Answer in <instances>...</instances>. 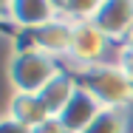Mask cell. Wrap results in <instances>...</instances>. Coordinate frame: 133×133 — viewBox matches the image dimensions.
<instances>
[{"instance_id":"9","label":"cell","mask_w":133,"mask_h":133,"mask_svg":"<svg viewBox=\"0 0 133 133\" xmlns=\"http://www.w3.org/2000/svg\"><path fill=\"white\" fill-rule=\"evenodd\" d=\"M79 88V82H77V77L74 74H68V71H59L57 77H54L37 96L43 99V105L48 108V113L51 116H59L62 113V108L71 102V96H74V91Z\"/></svg>"},{"instance_id":"6","label":"cell","mask_w":133,"mask_h":133,"mask_svg":"<svg viewBox=\"0 0 133 133\" xmlns=\"http://www.w3.org/2000/svg\"><path fill=\"white\" fill-rule=\"evenodd\" d=\"M71 40H74V23H68L65 17H57L48 26L31 31V45L54 59H62L71 54Z\"/></svg>"},{"instance_id":"12","label":"cell","mask_w":133,"mask_h":133,"mask_svg":"<svg viewBox=\"0 0 133 133\" xmlns=\"http://www.w3.org/2000/svg\"><path fill=\"white\" fill-rule=\"evenodd\" d=\"M116 62H119V68L130 77L133 82V48H125V45H119V51H116Z\"/></svg>"},{"instance_id":"14","label":"cell","mask_w":133,"mask_h":133,"mask_svg":"<svg viewBox=\"0 0 133 133\" xmlns=\"http://www.w3.org/2000/svg\"><path fill=\"white\" fill-rule=\"evenodd\" d=\"M0 133H31V130L23 128V125H17V122L9 119V116H0Z\"/></svg>"},{"instance_id":"11","label":"cell","mask_w":133,"mask_h":133,"mask_svg":"<svg viewBox=\"0 0 133 133\" xmlns=\"http://www.w3.org/2000/svg\"><path fill=\"white\" fill-rule=\"evenodd\" d=\"M99 6H102V0H65V3H59V17H65L74 26L94 23V17L99 14Z\"/></svg>"},{"instance_id":"4","label":"cell","mask_w":133,"mask_h":133,"mask_svg":"<svg viewBox=\"0 0 133 133\" xmlns=\"http://www.w3.org/2000/svg\"><path fill=\"white\" fill-rule=\"evenodd\" d=\"M94 26L105 34L110 43L125 40V34L133 26V0H102L99 14L94 17Z\"/></svg>"},{"instance_id":"13","label":"cell","mask_w":133,"mask_h":133,"mask_svg":"<svg viewBox=\"0 0 133 133\" xmlns=\"http://www.w3.org/2000/svg\"><path fill=\"white\" fill-rule=\"evenodd\" d=\"M31 133H71V130H68L62 122H59V116H48L43 125H37Z\"/></svg>"},{"instance_id":"3","label":"cell","mask_w":133,"mask_h":133,"mask_svg":"<svg viewBox=\"0 0 133 133\" xmlns=\"http://www.w3.org/2000/svg\"><path fill=\"white\" fill-rule=\"evenodd\" d=\"M108 48H110V40L94 23H79V26H74V40H71L68 59H74L77 68L96 65V62H105Z\"/></svg>"},{"instance_id":"2","label":"cell","mask_w":133,"mask_h":133,"mask_svg":"<svg viewBox=\"0 0 133 133\" xmlns=\"http://www.w3.org/2000/svg\"><path fill=\"white\" fill-rule=\"evenodd\" d=\"M57 74H59L57 59L34 45H23L9 59V82L14 94H40Z\"/></svg>"},{"instance_id":"7","label":"cell","mask_w":133,"mask_h":133,"mask_svg":"<svg viewBox=\"0 0 133 133\" xmlns=\"http://www.w3.org/2000/svg\"><path fill=\"white\" fill-rule=\"evenodd\" d=\"M9 11H11L14 26L26 28V31H37L59 17V3H54V0H11Z\"/></svg>"},{"instance_id":"8","label":"cell","mask_w":133,"mask_h":133,"mask_svg":"<svg viewBox=\"0 0 133 133\" xmlns=\"http://www.w3.org/2000/svg\"><path fill=\"white\" fill-rule=\"evenodd\" d=\"M9 119H14L17 125H23L28 130H34L37 125H43L51 113H48V108L43 105V99L37 96V94H11V99H9V113H6Z\"/></svg>"},{"instance_id":"1","label":"cell","mask_w":133,"mask_h":133,"mask_svg":"<svg viewBox=\"0 0 133 133\" xmlns=\"http://www.w3.org/2000/svg\"><path fill=\"white\" fill-rule=\"evenodd\" d=\"M77 82L82 88H88L105 108H122V110L133 108V82L119 68L116 59L77 68Z\"/></svg>"},{"instance_id":"10","label":"cell","mask_w":133,"mask_h":133,"mask_svg":"<svg viewBox=\"0 0 133 133\" xmlns=\"http://www.w3.org/2000/svg\"><path fill=\"white\" fill-rule=\"evenodd\" d=\"M130 130V110L105 108L82 133H128Z\"/></svg>"},{"instance_id":"5","label":"cell","mask_w":133,"mask_h":133,"mask_svg":"<svg viewBox=\"0 0 133 133\" xmlns=\"http://www.w3.org/2000/svg\"><path fill=\"white\" fill-rule=\"evenodd\" d=\"M105 110V105L88 91V88H77L74 91V96H71V102L62 108V113H59V122L68 128L71 133H82L99 113Z\"/></svg>"},{"instance_id":"15","label":"cell","mask_w":133,"mask_h":133,"mask_svg":"<svg viewBox=\"0 0 133 133\" xmlns=\"http://www.w3.org/2000/svg\"><path fill=\"white\" fill-rule=\"evenodd\" d=\"M122 45H125V48H133V26H130V31L125 34V40H122Z\"/></svg>"}]
</instances>
